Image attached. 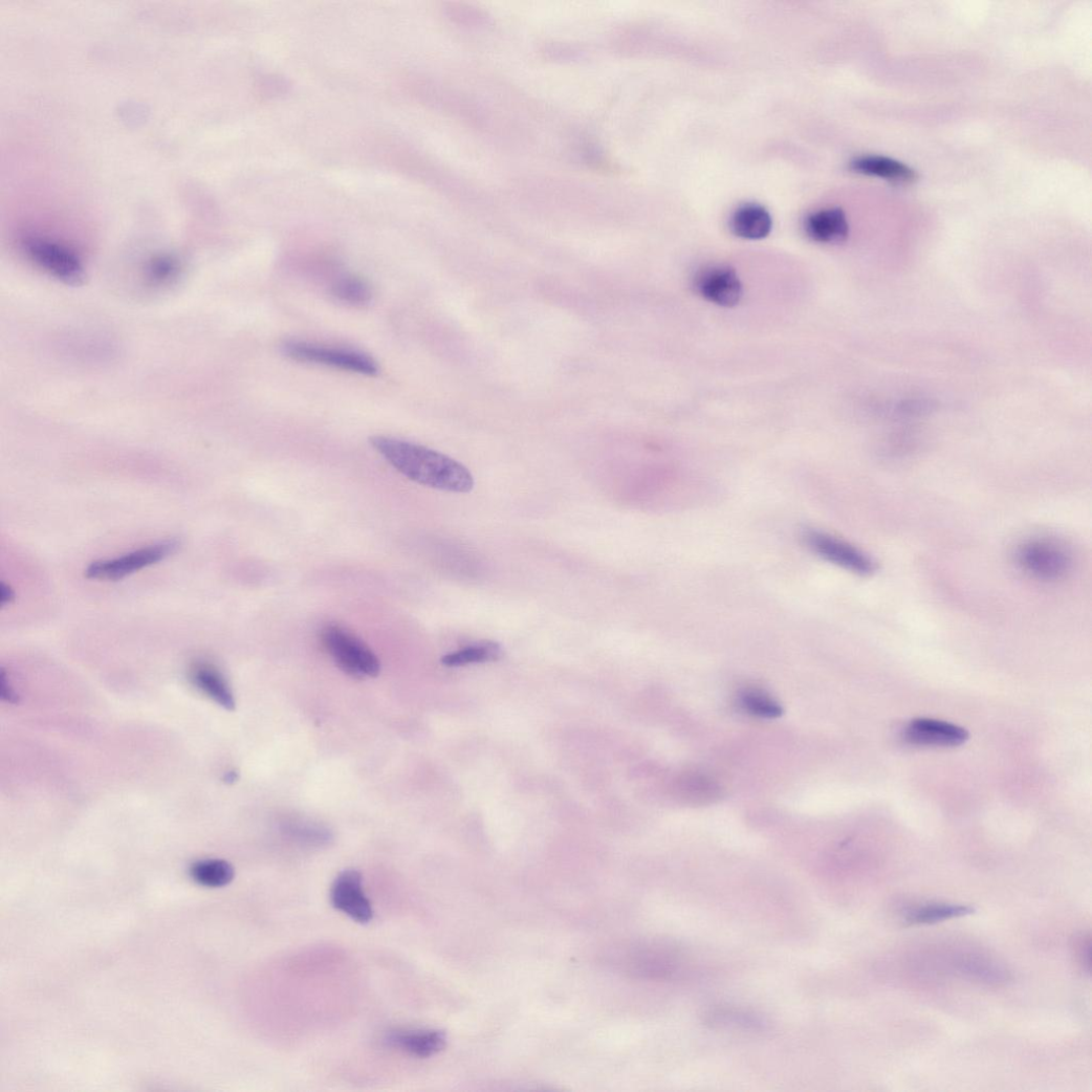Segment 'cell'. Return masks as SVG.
Wrapping results in <instances>:
<instances>
[{
    "mask_svg": "<svg viewBox=\"0 0 1092 1092\" xmlns=\"http://www.w3.org/2000/svg\"><path fill=\"white\" fill-rule=\"evenodd\" d=\"M332 295L341 302L362 307L373 298V291L366 280L353 275L339 278L332 286Z\"/></svg>",
    "mask_w": 1092,
    "mask_h": 1092,
    "instance_id": "44dd1931",
    "label": "cell"
},
{
    "mask_svg": "<svg viewBox=\"0 0 1092 1092\" xmlns=\"http://www.w3.org/2000/svg\"><path fill=\"white\" fill-rule=\"evenodd\" d=\"M14 599H15V594H14L13 589L10 586H8L5 583H3L2 584V606L5 607L7 604H11L14 601Z\"/></svg>",
    "mask_w": 1092,
    "mask_h": 1092,
    "instance_id": "4316f807",
    "label": "cell"
},
{
    "mask_svg": "<svg viewBox=\"0 0 1092 1092\" xmlns=\"http://www.w3.org/2000/svg\"><path fill=\"white\" fill-rule=\"evenodd\" d=\"M321 641L338 667L353 678H376L380 673L381 665L375 653L351 631L340 625H326Z\"/></svg>",
    "mask_w": 1092,
    "mask_h": 1092,
    "instance_id": "277c9868",
    "label": "cell"
},
{
    "mask_svg": "<svg viewBox=\"0 0 1092 1092\" xmlns=\"http://www.w3.org/2000/svg\"><path fill=\"white\" fill-rule=\"evenodd\" d=\"M851 170L866 176L878 177L898 183H912L919 178L908 165L881 156H865L850 163Z\"/></svg>",
    "mask_w": 1092,
    "mask_h": 1092,
    "instance_id": "2e32d148",
    "label": "cell"
},
{
    "mask_svg": "<svg viewBox=\"0 0 1092 1092\" xmlns=\"http://www.w3.org/2000/svg\"><path fill=\"white\" fill-rule=\"evenodd\" d=\"M500 655L501 649L499 645L488 642L447 654L442 659V664L447 667H461L474 663L496 661L500 658Z\"/></svg>",
    "mask_w": 1092,
    "mask_h": 1092,
    "instance_id": "7402d4cb",
    "label": "cell"
},
{
    "mask_svg": "<svg viewBox=\"0 0 1092 1092\" xmlns=\"http://www.w3.org/2000/svg\"><path fill=\"white\" fill-rule=\"evenodd\" d=\"M385 1041L408 1055L429 1058L444 1050L447 1038L438 1030L397 1031L389 1033Z\"/></svg>",
    "mask_w": 1092,
    "mask_h": 1092,
    "instance_id": "4fadbf2b",
    "label": "cell"
},
{
    "mask_svg": "<svg viewBox=\"0 0 1092 1092\" xmlns=\"http://www.w3.org/2000/svg\"><path fill=\"white\" fill-rule=\"evenodd\" d=\"M904 739L916 747L955 748L966 744L969 732L943 720L917 718L905 728Z\"/></svg>",
    "mask_w": 1092,
    "mask_h": 1092,
    "instance_id": "8fae6325",
    "label": "cell"
},
{
    "mask_svg": "<svg viewBox=\"0 0 1092 1092\" xmlns=\"http://www.w3.org/2000/svg\"><path fill=\"white\" fill-rule=\"evenodd\" d=\"M738 706L745 713L763 719L781 716L782 708L776 699L759 687H747L738 693Z\"/></svg>",
    "mask_w": 1092,
    "mask_h": 1092,
    "instance_id": "ffe728a7",
    "label": "cell"
},
{
    "mask_svg": "<svg viewBox=\"0 0 1092 1092\" xmlns=\"http://www.w3.org/2000/svg\"><path fill=\"white\" fill-rule=\"evenodd\" d=\"M1015 559L1026 577L1046 584L1066 580L1075 567V556L1068 546L1048 537L1023 541L1016 550Z\"/></svg>",
    "mask_w": 1092,
    "mask_h": 1092,
    "instance_id": "7a4b0ae2",
    "label": "cell"
},
{
    "mask_svg": "<svg viewBox=\"0 0 1092 1092\" xmlns=\"http://www.w3.org/2000/svg\"><path fill=\"white\" fill-rule=\"evenodd\" d=\"M190 876L196 883L207 888H223L232 883L235 876L233 866L220 859H207L195 862L190 867Z\"/></svg>",
    "mask_w": 1092,
    "mask_h": 1092,
    "instance_id": "d6986e66",
    "label": "cell"
},
{
    "mask_svg": "<svg viewBox=\"0 0 1092 1092\" xmlns=\"http://www.w3.org/2000/svg\"><path fill=\"white\" fill-rule=\"evenodd\" d=\"M696 290L705 299L722 307L736 305L742 295L740 280L734 269L716 266L705 270L696 279Z\"/></svg>",
    "mask_w": 1092,
    "mask_h": 1092,
    "instance_id": "7c38bea8",
    "label": "cell"
},
{
    "mask_svg": "<svg viewBox=\"0 0 1092 1092\" xmlns=\"http://www.w3.org/2000/svg\"><path fill=\"white\" fill-rule=\"evenodd\" d=\"M807 236L821 244H841L848 237L849 225L841 208H825L806 218Z\"/></svg>",
    "mask_w": 1092,
    "mask_h": 1092,
    "instance_id": "9a60e30c",
    "label": "cell"
},
{
    "mask_svg": "<svg viewBox=\"0 0 1092 1092\" xmlns=\"http://www.w3.org/2000/svg\"><path fill=\"white\" fill-rule=\"evenodd\" d=\"M281 351L284 356L298 362L323 365L365 376L379 373L377 362L356 349L292 340L284 342Z\"/></svg>",
    "mask_w": 1092,
    "mask_h": 1092,
    "instance_id": "3957f363",
    "label": "cell"
},
{
    "mask_svg": "<svg viewBox=\"0 0 1092 1092\" xmlns=\"http://www.w3.org/2000/svg\"><path fill=\"white\" fill-rule=\"evenodd\" d=\"M369 441L391 467L414 483L451 493H469L475 486L470 470L442 452L384 435L373 436Z\"/></svg>",
    "mask_w": 1092,
    "mask_h": 1092,
    "instance_id": "6da1fadb",
    "label": "cell"
},
{
    "mask_svg": "<svg viewBox=\"0 0 1092 1092\" xmlns=\"http://www.w3.org/2000/svg\"><path fill=\"white\" fill-rule=\"evenodd\" d=\"M772 228L771 214L759 204L742 205L732 216L731 229L740 238H766L770 235Z\"/></svg>",
    "mask_w": 1092,
    "mask_h": 1092,
    "instance_id": "e0dca14e",
    "label": "cell"
},
{
    "mask_svg": "<svg viewBox=\"0 0 1092 1092\" xmlns=\"http://www.w3.org/2000/svg\"><path fill=\"white\" fill-rule=\"evenodd\" d=\"M802 541L807 549L823 560L859 577L876 572L877 563L868 554L835 535L816 529H806Z\"/></svg>",
    "mask_w": 1092,
    "mask_h": 1092,
    "instance_id": "8992f818",
    "label": "cell"
},
{
    "mask_svg": "<svg viewBox=\"0 0 1092 1092\" xmlns=\"http://www.w3.org/2000/svg\"><path fill=\"white\" fill-rule=\"evenodd\" d=\"M716 791V786L712 780H709L706 777L687 776V778L683 780V793L688 799H711L715 796Z\"/></svg>",
    "mask_w": 1092,
    "mask_h": 1092,
    "instance_id": "603a6c76",
    "label": "cell"
},
{
    "mask_svg": "<svg viewBox=\"0 0 1092 1092\" xmlns=\"http://www.w3.org/2000/svg\"><path fill=\"white\" fill-rule=\"evenodd\" d=\"M236 780H237V774H236V773H234V772H232V773H229V774L227 775V777H226V782H228V783H233V782H235Z\"/></svg>",
    "mask_w": 1092,
    "mask_h": 1092,
    "instance_id": "83f0119b",
    "label": "cell"
},
{
    "mask_svg": "<svg viewBox=\"0 0 1092 1092\" xmlns=\"http://www.w3.org/2000/svg\"><path fill=\"white\" fill-rule=\"evenodd\" d=\"M26 257L51 277L76 286L84 278L81 259L67 247L48 239L29 237L21 243Z\"/></svg>",
    "mask_w": 1092,
    "mask_h": 1092,
    "instance_id": "52a82bcc",
    "label": "cell"
},
{
    "mask_svg": "<svg viewBox=\"0 0 1092 1092\" xmlns=\"http://www.w3.org/2000/svg\"><path fill=\"white\" fill-rule=\"evenodd\" d=\"M180 545L179 540L168 539L117 558L97 560L86 567L84 577L95 581H120L177 553Z\"/></svg>",
    "mask_w": 1092,
    "mask_h": 1092,
    "instance_id": "5b68a950",
    "label": "cell"
},
{
    "mask_svg": "<svg viewBox=\"0 0 1092 1092\" xmlns=\"http://www.w3.org/2000/svg\"><path fill=\"white\" fill-rule=\"evenodd\" d=\"M635 971L654 980H674L684 977L691 969L689 953L672 942H653L642 947L635 955Z\"/></svg>",
    "mask_w": 1092,
    "mask_h": 1092,
    "instance_id": "ba28073f",
    "label": "cell"
},
{
    "mask_svg": "<svg viewBox=\"0 0 1092 1092\" xmlns=\"http://www.w3.org/2000/svg\"><path fill=\"white\" fill-rule=\"evenodd\" d=\"M148 278L158 284L171 282L179 274V265L170 257H161L151 261L148 266Z\"/></svg>",
    "mask_w": 1092,
    "mask_h": 1092,
    "instance_id": "cb8c5ba5",
    "label": "cell"
},
{
    "mask_svg": "<svg viewBox=\"0 0 1092 1092\" xmlns=\"http://www.w3.org/2000/svg\"><path fill=\"white\" fill-rule=\"evenodd\" d=\"M0 686H2V696H3L4 701L8 702L9 704H13V705L18 704L19 697H18L17 693L14 691L13 687H11L7 683L6 674H5L4 670H3V674H2V683H0Z\"/></svg>",
    "mask_w": 1092,
    "mask_h": 1092,
    "instance_id": "484cf974",
    "label": "cell"
},
{
    "mask_svg": "<svg viewBox=\"0 0 1092 1092\" xmlns=\"http://www.w3.org/2000/svg\"><path fill=\"white\" fill-rule=\"evenodd\" d=\"M702 1018L707 1028L718 1032L757 1035L766 1034L772 1029V1023L767 1016L731 1004L712 1005Z\"/></svg>",
    "mask_w": 1092,
    "mask_h": 1092,
    "instance_id": "9c48e42d",
    "label": "cell"
},
{
    "mask_svg": "<svg viewBox=\"0 0 1092 1092\" xmlns=\"http://www.w3.org/2000/svg\"><path fill=\"white\" fill-rule=\"evenodd\" d=\"M974 912L975 909L972 906L931 903L909 910L905 921L910 925H930L958 919Z\"/></svg>",
    "mask_w": 1092,
    "mask_h": 1092,
    "instance_id": "ac0fdd59",
    "label": "cell"
},
{
    "mask_svg": "<svg viewBox=\"0 0 1092 1092\" xmlns=\"http://www.w3.org/2000/svg\"><path fill=\"white\" fill-rule=\"evenodd\" d=\"M192 684L211 699L217 705L228 711L236 707L232 689L223 672L207 662H196L190 669Z\"/></svg>",
    "mask_w": 1092,
    "mask_h": 1092,
    "instance_id": "5bb4252c",
    "label": "cell"
},
{
    "mask_svg": "<svg viewBox=\"0 0 1092 1092\" xmlns=\"http://www.w3.org/2000/svg\"><path fill=\"white\" fill-rule=\"evenodd\" d=\"M332 906L359 924H368L374 919V909L363 889L361 873L356 869H346L336 878L331 888Z\"/></svg>",
    "mask_w": 1092,
    "mask_h": 1092,
    "instance_id": "30bf717a",
    "label": "cell"
},
{
    "mask_svg": "<svg viewBox=\"0 0 1092 1092\" xmlns=\"http://www.w3.org/2000/svg\"><path fill=\"white\" fill-rule=\"evenodd\" d=\"M291 834L302 842L321 845L330 842L331 836L326 830L310 825L291 824Z\"/></svg>",
    "mask_w": 1092,
    "mask_h": 1092,
    "instance_id": "d4e9b609",
    "label": "cell"
}]
</instances>
